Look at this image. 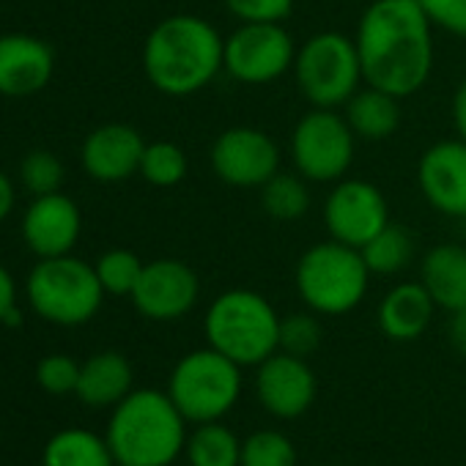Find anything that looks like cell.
I'll return each mask as SVG.
<instances>
[{
	"instance_id": "cell-3",
	"label": "cell",
	"mask_w": 466,
	"mask_h": 466,
	"mask_svg": "<svg viewBox=\"0 0 466 466\" xmlns=\"http://www.w3.org/2000/svg\"><path fill=\"white\" fill-rule=\"evenodd\" d=\"M105 439L116 463L170 466L187 444V420L167 392L132 390L113 406Z\"/></svg>"
},
{
	"instance_id": "cell-7",
	"label": "cell",
	"mask_w": 466,
	"mask_h": 466,
	"mask_svg": "<svg viewBox=\"0 0 466 466\" xmlns=\"http://www.w3.org/2000/svg\"><path fill=\"white\" fill-rule=\"evenodd\" d=\"M25 294L36 316L58 327H80L91 321L105 299L96 269L80 258H42L28 275Z\"/></svg>"
},
{
	"instance_id": "cell-28",
	"label": "cell",
	"mask_w": 466,
	"mask_h": 466,
	"mask_svg": "<svg viewBox=\"0 0 466 466\" xmlns=\"http://www.w3.org/2000/svg\"><path fill=\"white\" fill-rule=\"evenodd\" d=\"M143 267L146 264L129 250H110L94 264L105 294H113V297H132V291L143 275Z\"/></svg>"
},
{
	"instance_id": "cell-37",
	"label": "cell",
	"mask_w": 466,
	"mask_h": 466,
	"mask_svg": "<svg viewBox=\"0 0 466 466\" xmlns=\"http://www.w3.org/2000/svg\"><path fill=\"white\" fill-rule=\"evenodd\" d=\"M450 340H452V346H455L461 354H466V308H461V310L452 313V321H450Z\"/></svg>"
},
{
	"instance_id": "cell-22",
	"label": "cell",
	"mask_w": 466,
	"mask_h": 466,
	"mask_svg": "<svg viewBox=\"0 0 466 466\" xmlns=\"http://www.w3.org/2000/svg\"><path fill=\"white\" fill-rule=\"evenodd\" d=\"M346 121L354 135H360L365 140H384L400 124L398 96L368 86L365 91H357L346 102Z\"/></svg>"
},
{
	"instance_id": "cell-21",
	"label": "cell",
	"mask_w": 466,
	"mask_h": 466,
	"mask_svg": "<svg viewBox=\"0 0 466 466\" xmlns=\"http://www.w3.org/2000/svg\"><path fill=\"white\" fill-rule=\"evenodd\" d=\"M422 286L441 310L466 308V248L439 245L422 258Z\"/></svg>"
},
{
	"instance_id": "cell-32",
	"label": "cell",
	"mask_w": 466,
	"mask_h": 466,
	"mask_svg": "<svg viewBox=\"0 0 466 466\" xmlns=\"http://www.w3.org/2000/svg\"><path fill=\"white\" fill-rule=\"evenodd\" d=\"M321 343V327L310 313H294L280 319V351L308 357Z\"/></svg>"
},
{
	"instance_id": "cell-20",
	"label": "cell",
	"mask_w": 466,
	"mask_h": 466,
	"mask_svg": "<svg viewBox=\"0 0 466 466\" xmlns=\"http://www.w3.org/2000/svg\"><path fill=\"white\" fill-rule=\"evenodd\" d=\"M433 310H436V302L431 299L422 283H400L381 299L379 327L390 340L406 343V340L420 338L428 329Z\"/></svg>"
},
{
	"instance_id": "cell-29",
	"label": "cell",
	"mask_w": 466,
	"mask_h": 466,
	"mask_svg": "<svg viewBox=\"0 0 466 466\" xmlns=\"http://www.w3.org/2000/svg\"><path fill=\"white\" fill-rule=\"evenodd\" d=\"M140 173L154 187H176L187 176V157L176 143H151L143 151Z\"/></svg>"
},
{
	"instance_id": "cell-13",
	"label": "cell",
	"mask_w": 466,
	"mask_h": 466,
	"mask_svg": "<svg viewBox=\"0 0 466 466\" xmlns=\"http://www.w3.org/2000/svg\"><path fill=\"white\" fill-rule=\"evenodd\" d=\"M198 294V275L187 264L159 258L143 267V275L132 291V302L140 316L151 321H176L195 308Z\"/></svg>"
},
{
	"instance_id": "cell-5",
	"label": "cell",
	"mask_w": 466,
	"mask_h": 466,
	"mask_svg": "<svg viewBox=\"0 0 466 466\" xmlns=\"http://www.w3.org/2000/svg\"><path fill=\"white\" fill-rule=\"evenodd\" d=\"M370 269L357 248L343 242H321L297 264V291L302 302L324 316L354 310L368 291Z\"/></svg>"
},
{
	"instance_id": "cell-12",
	"label": "cell",
	"mask_w": 466,
	"mask_h": 466,
	"mask_svg": "<svg viewBox=\"0 0 466 466\" xmlns=\"http://www.w3.org/2000/svg\"><path fill=\"white\" fill-rule=\"evenodd\" d=\"M211 167L230 187H264L280 167V151L267 132L233 127L214 140Z\"/></svg>"
},
{
	"instance_id": "cell-25",
	"label": "cell",
	"mask_w": 466,
	"mask_h": 466,
	"mask_svg": "<svg viewBox=\"0 0 466 466\" xmlns=\"http://www.w3.org/2000/svg\"><path fill=\"white\" fill-rule=\"evenodd\" d=\"M370 275H395L409 267L414 256V239L409 237V230L400 225H384L376 237L360 248Z\"/></svg>"
},
{
	"instance_id": "cell-24",
	"label": "cell",
	"mask_w": 466,
	"mask_h": 466,
	"mask_svg": "<svg viewBox=\"0 0 466 466\" xmlns=\"http://www.w3.org/2000/svg\"><path fill=\"white\" fill-rule=\"evenodd\" d=\"M184 455L189 466H242V439L222 420L198 422L187 433Z\"/></svg>"
},
{
	"instance_id": "cell-11",
	"label": "cell",
	"mask_w": 466,
	"mask_h": 466,
	"mask_svg": "<svg viewBox=\"0 0 466 466\" xmlns=\"http://www.w3.org/2000/svg\"><path fill=\"white\" fill-rule=\"evenodd\" d=\"M324 222L335 242L349 248H365L376 233L390 225V208L381 195L368 181L349 178L340 181L324 203Z\"/></svg>"
},
{
	"instance_id": "cell-17",
	"label": "cell",
	"mask_w": 466,
	"mask_h": 466,
	"mask_svg": "<svg viewBox=\"0 0 466 466\" xmlns=\"http://www.w3.org/2000/svg\"><path fill=\"white\" fill-rule=\"evenodd\" d=\"M56 56L47 42L28 34L0 36V96H34L53 80Z\"/></svg>"
},
{
	"instance_id": "cell-9",
	"label": "cell",
	"mask_w": 466,
	"mask_h": 466,
	"mask_svg": "<svg viewBox=\"0 0 466 466\" xmlns=\"http://www.w3.org/2000/svg\"><path fill=\"white\" fill-rule=\"evenodd\" d=\"M291 154L299 176L310 181H335L351 167L354 132L338 113L316 107L297 124Z\"/></svg>"
},
{
	"instance_id": "cell-30",
	"label": "cell",
	"mask_w": 466,
	"mask_h": 466,
	"mask_svg": "<svg viewBox=\"0 0 466 466\" xmlns=\"http://www.w3.org/2000/svg\"><path fill=\"white\" fill-rule=\"evenodd\" d=\"M20 178H23L25 189L34 198L50 195V192H58V187L64 184V165H61V159L53 151L39 148V151H31L23 159Z\"/></svg>"
},
{
	"instance_id": "cell-39",
	"label": "cell",
	"mask_w": 466,
	"mask_h": 466,
	"mask_svg": "<svg viewBox=\"0 0 466 466\" xmlns=\"http://www.w3.org/2000/svg\"><path fill=\"white\" fill-rule=\"evenodd\" d=\"M321 466H340V463H321Z\"/></svg>"
},
{
	"instance_id": "cell-19",
	"label": "cell",
	"mask_w": 466,
	"mask_h": 466,
	"mask_svg": "<svg viewBox=\"0 0 466 466\" xmlns=\"http://www.w3.org/2000/svg\"><path fill=\"white\" fill-rule=\"evenodd\" d=\"M135 384L132 365L118 351H99L80 365V381L75 395L91 409H107L121 403Z\"/></svg>"
},
{
	"instance_id": "cell-4",
	"label": "cell",
	"mask_w": 466,
	"mask_h": 466,
	"mask_svg": "<svg viewBox=\"0 0 466 466\" xmlns=\"http://www.w3.org/2000/svg\"><path fill=\"white\" fill-rule=\"evenodd\" d=\"M206 340L237 365H261L280 349V316L256 291L230 289L206 310Z\"/></svg>"
},
{
	"instance_id": "cell-31",
	"label": "cell",
	"mask_w": 466,
	"mask_h": 466,
	"mask_svg": "<svg viewBox=\"0 0 466 466\" xmlns=\"http://www.w3.org/2000/svg\"><path fill=\"white\" fill-rule=\"evenodd\" d=\"M36 381L50 395H69L80 381V362L69 354H47L36 365Z\"/></svg>"
},
{
	"instance_id": "cell-38",
	"label": "cell",
	"mask_w": 466,
	"mask_h": 466,
	"mask_svg": "<svg viewBox=\"0 0 466 466\" xmlns=\"http://www.w3.org/2000/svg\"><path fill=\"white\" fill-rule=\"evenodd\" d=\"M12 208H15V184L4 170H0V222L12 214Z\"/></svg>"
},
{
	"instance_id": "cell-16",
	"label": "cell",
	"mask_w": 466,
	"mask_h": 466,
	"mask_svg": "<svg viewBox=\"0 0 466 466\" xmlns=\"http://www.w3.org/2000/svg\"><path fill=\"white\" fill-rule=\"evenodd\" d=\"M425 200L447 214L466 217V140H441L431 146L417 167Z\"/></svg>"
},
{
	"instance_id": "cell-18",
	"label": "cell",
	"mask_w": 466,
	"mask_h": 466,
	"mask_svg": "<svg viewBox=\"0 0 466 466\" xmlns=\"http://www.w3.org/2000/svg\"><path fill=\"white\" fill-rule=\"evenodd\" d=\"M146 143L137 129L127 124H105L83 143V167L102 184H116L140 170Z\"/></svg>"
},
{
	"instance_id": "cell-34",
	"label": "cell",
	"mask_w": 466,
	"mask_h": 466,
	"mask_svg": "<svg viewBox=\"0 0 466 466\" xmlns=\"http://www.w3.org/2000/svg\"><path fill=\"white\" fill-rule=\"evenodd\" d=\"M431 25L466 39V0H417Z\"/></svg>"
},
{
	"instance_id": "cell-40",
	"label": "cell",
	"mask_w": 466,
	"mask_h": 466,
	"mask_svg": "<svg viewBox=\"0 0 466 466\" xmlns=\"http://www.w3.org/2000/svg\"><path fill=\"white\" fill-rule=\"evenodd\" d=\"M116 466H127V463H116Z\"/></svg>"
},
{
	"instance_id": "cell-35",
	"label": "cell",
	"mask_w": 466,
	"mask_h": 466,
	"mask_svg": "<svg viewBox=\"0 0 466 466\" xmlns=\"http://www.w3.org/2000/svg\"><path fill=\"white\" fill-rule=\"evenodd\" d=\"M15 308H17V286H15L12 272L0 264V324H6Z\"/></svg>"
},
{
	"instance_id": "cell-41",
	"label": "cell",
	"mask_w": 466,
	"mask_h": 466,
	"mask_svg": "<svg viewBox=\"0 0 466 466\" xmlns=\"http://www.w3.org/2000/svg\"><path fill=\"white\" fill-rule=\"evenodd\" d=\"M463 237H466V228H463Z\"/></svg>"
},
{
	"instance_id": "cell-15",
	"label": "cell",
	"mask_w": 466,
	"mask_h": 466,
	"mask_svg": "<svg viewBox=\"0 0 466 466\" xmlns=\"http://www.w3.org/2000/svg\"><path fill=\"white\" fill-rule=\"evenodd\" d=\"M83 217L72 198L61 192L39 195L23 217V239L39 258L69 256L80 239Z\"/></svg>"
},
{
	"instance_id": "cell-26",
	"label": "cell",
	"mask_w": 466,
	"mask_h": 466,
	"mask_svg": "<svg viewBox=\"0 0 466 466\" xmlns=\"http://www.w3.org/2000/svg\"><path fill=\"white\" fill-rule=\"evenodd\" d=\"M261 206L275 219H283V222L299 219L310 206V192H308L305 176L275 173L261 187Z\"/></svg>"
},
{
	"instance_id": "cell-8",
	"label": "cell",
	"mask_w": 466,
	"mask_h": 466,
	"mask_svg": "<svg viewBox=\"0 0 466 466\" xmlns=\"http://www.w3.org/2000/svg\"><path fill=\"white\" fill-rule=\"evenodd\" d=\"M302 96L324 110L346 105L362 80L360 53L343 34H319L302 45L294 58Z\"/></svg>"
},
{
	"instance_id": "cell-14",
	"label": "cell",
	"mask_w": 466,
	"mask_h": 466,
	"mask_svg": "<svg viewBox=\"0 0 466 466\" xmlns=\"http://www.w3.org/2000/svg\"><path fill=\"white\" fill-rule=\"evenodd\" d=\"M256 395L272 417L297 420L316 400V373L310 370L305 357L275 351L258 365Z\"/></svg>"
},
{
	"instance_id": "cell-36",
	"label": "cell",
	"mask_w": 466,
	"mask_h": 466,
	"mask_svg": "<svg viewBox=\"0 0 466 466\" xmlns=\"http://www.w3.org/2000/svg\"><path fill=\"white\" fill-rule=\"evenodd\" d=\"M452 121H455L458 137L466 140V80L458 86V91L452 96Z\"/></svg>"
},
{
	"instance_id": "cell-33",
	"label": "cell",
	"mask_w": 466,
	"mask_h": 466,
	"mask_svg": "<svg viewBox=\"0 0 466 466\" xmlns=\"http://www.w3.org/2000/svg\"><path fill=\"white\" fill-rule=\"evenodd\" d=\"M225 6L242 23H280L291 15L294 0H225Z\"/></svg>"
},
{
	"instance_id": "cell-27",
	"label": "cell",
	"mask_w": 466,
	"mask_h": 466,
	"mask_svg": "<svg viewBox=\"0 0 466 466\" xmlns=\"http://www.w3.org/2000/svg\"><path fill=\"white\" fill-rule=\"evenodd\" d=\"M242 466H297V447L280 431H256L242 441Z\"/></svg>"
},
{
	"instance_id": "cell-1",
	"label": "cell",
	"mask_w": 466,
	"mask_h": 466,
	"mask_svg": "<svg viewBox=\"0 0 466 466\" xmlns=\"http://www.w3.org/2000/svg\"><path fill=\"white\" fill-rule=\"evenodd\" d=\"M354 45L368 86L398 99L420 91L431 75V20L417 0H376L360 20Z\"/></svg>"
},
{
	"instance_id": "cell-2",
	"label": "cell",
	"mask_w": 466,
	"mask_h": 466,
	"mask_svg": "<svg viewBox=\"0 0 466 466\" xmlns=\"http://www.w3.org/2000/svg\"><path fill=\"white\" fill-rule=\"evenodd\" d=\"M225 66V42L211 23L176 15L146 39L143 69L148 83L167 96H189L208 86Z\"/></svg>"
},
{
	"instance_id": "cell-10",
	"label": "cell",
	"mask_w": 466,
	"mask_h": 466,
	"mask_svg": "<svg viewBox=\"0 0 466 466\" xmlns=\"http://www.w3.org/2000/svg\"><path fill=\"white\" fill-rule=\"evenodd\" d=\"M294 58V39L280 23H245L225 42L228 75L248 86L278 80Z\"/></svg>"
},
{
	"instance_id": "cell-6",
	"label": "cell",
	"mask_w": 466,
	"mask_h": 466,
	"mask_svg": "<svg viewBox=\"0 0 466 466\" xmlns=\"http://www.w3.org/2000/svg\"><path fill=\"white\" fill-rule=\"evenodd\" d=\"M167 395L192 425L222 420L242 395V365L211 346L189 351L173 368Z\"/></svg>"
},
{
	"instance_id": "cell-23",
	"label": "cell",
	"mask_w": 466,
	"mask_h": 466,
	"mask_svg": "<svg viewBox=\"0 0 466 466\" xmlns=\"http://www.w3.org/2000/svg\"><path fill=\"white\" fill-rule=\"evenodd\" d=\"M42 466H116L105 436L88 428H64L45 444Z\"/></svg>"
}]
</instances>
